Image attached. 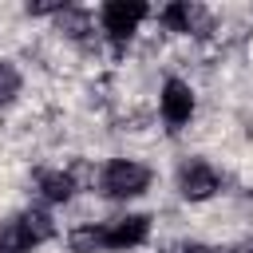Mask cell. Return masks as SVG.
<instances>
[{"label":"cell","instance_id":"cell-1","mask_svg":"<svg viewBox=\"0 0 253 253\" xmlns=\"http://www.w3.org/2000/svg\"><path fill=\"white\" fill-rule=\"evenodd\" d=\"M55 233V221L47 210H24L8 221H0V253H32Z\"/></svg>","mask_w":253,"mask_h":253},{"label":"cell","instance_id":"cell-2","mask_svg":"<svg viewBox=\"0 0 253 253\" xmlns=\"http://www.w3.org/2000/svg\"><path fill=\"white\" fill-rule=\"evenodd\" d=\"M150 186V170L134 158H111L103 170H99V194L111 198V202H126V198H138L142 190Z\"/></svg>","mask_w":253,"mask_h":253},{"label":"cell","instance_id":"cell-3","mask_svg":"<svg viewBox=\"0 0 253 253\" xmlns=\"http://www.w3.org/2000/svg\"><path fill=\"white\" fill-rule=\"evenodd\" d=\"M150 237V217L146 213H123L103 221V253H130Z\"/></svg>","mask_w":253,"mask_h":253},{"label":"cell","instance_id":"cell-4","mask_svg":"<svg viewBox=\"0 0 253 253\" xmlns=\"http://www.w3.org/2000/svg\"><path fill=\"white\" fill-rule=\"evenodd\" d=\"M142 20H146V4H134V0H130V4H126V0H111V4L99 8V28H103V36L115 40V43L130 40Z\"/></svg>","mask_w":253,"mask_h":253},{"label":"cell","instance_id":"cell-5","mask_svg":"<svg viewBox=\"0 0 253 253\" xmlns=\"http://www.w3.org/2000/svg\"><path fill=\"white\" fill-rule=\"evenodd\" d=\"M217 190H221V174H217L210 162H202V158L182 162V170H178V194H182L186 202H206V198H213Z\"/></svg>","mask_w":253,"mask_h":253},{"label":"cell","instance_id":"cell-6","mask_svg":"<svg viewBox=\"0 0 253 253\" xmlns=\"http://www.w3.org/2000/svg\"><path fill=\"white\" fill-rule=\"evenodd\" d=\"M158 107H162L166 126H170V130H182V126L194 119V91H190V83H182V79H166V83H162V99H158Z\"/></svg>","mask_w":253,"mask_h":253},{"label":"cell","instance_id":"cell-7","mask_svg":"<svg viewBox=\"0 0 253 253\" xmlns=\"http://www.w3.org/2000/svg\"><path fill=\"white\" fill-rule=\"evenodd\" d=\"M36 186H40V198H43L47 206H63V202H71L75 190H79L75 174H67V170H43V174L36 178Z\"/></svg>","mask_w":253,"mask_h":253},{"label":"cell","instance_id":"cell-8","mask_svg":"<svg viewBox=\"0 0 253 253\" xmlns=\"http://www.w3.org/2000/svg\"><path fill=\"white\" fill-rule=\"evenodd\" d=\"M67 249L71 253H103V221H83L67 229Z\"/></svg>","mask_w":253,"mask_h":253},{"label":"cell","instance_id":"cell-9","mask_svg":"<svg viewBox=\"0 0 253 253\" xmlns=\"http://www.w3.org/2000/svg\"><path fill=\"white\" fill-rule=\"evenodd\" d=\"M158 20H162L170 32H194V24H198V8H190V4H170V8L158 12Z\"/></svg>","mask_w":253,"mask_h":253},{"label":"cell","instance_id":"cell-10","mask_svg":"<svg viewBox=\"0 0 253 253\" xmlns=\"http://www.w3.org/2000/svg\"><path fill=\"white\" fill-rule=\"evenodd\" d=\"M16 95H20V71H16L8 59H0V111H4Z\"/></svg>","mask_w":253,"mask_h":253},{"label":"cell","instance_id":"cell-11","mask_svg":"<svg viewBox=\"0 0 253 253\" xmlns=\"http://www.w3.org/2000/svg\"><path fill=\"white\" fill-rule=\"evenodd\" d=\"M178 253H213V249H210V245H182Z\"/></svg>","mask_w":253,"mask_h":253},{"label":"cell","instance_id":"cell-12","mask_svg":"<svg viewBox=\"0 0 253 253\" xmlns=\"http://www.w3.org/2000/svg\"><path fill=\"white\" fill-rule=\"evenodd\" d=\"M233 253H253V249H233Z\"/></svg>","mask_w":253,"mask_h":253}]
</instances>
